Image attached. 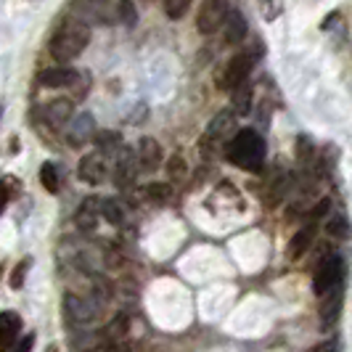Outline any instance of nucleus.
<instances>
[{
	"label": "nucleus",
	"mask_w": 352,
	"mask_h": 352,
	"mask_svg": "<svg viewBox=\"0 0 352 352\" xmlns=\"http://www.w3.org/2000/svg\"><path fill=\"white\" fill-rule=\"evenodd\" d=\"M90 27L82 19H64L51 37V56L56 61H72L88 48Z\"/></svg>",
	"instance_id": "obj_1"
},
{
	"label": "nucleus",
	"mask_w": 352,
	"mask_h": 352,
	"mask_svg": "<svg viewBox=\"0 0 352 352\" xmlns=\"http://www.w3.org/2000/svg\"><path fill=\"white\" fill-rule=\"evenodd\" d=\"M226 157L230 164L249 170V173H257L265 164V141L254 133V130H241L233 135V141L226 143Z\"/></svg>",
	"instance_id": "obj_2"
},
{
	"label": "nucleus",
	"mask_w": 352,
	"mask_h": 352,
	"mask_svg": "<svg viewBox=\"0 0 352 352\" xmlns=\"http://www.w3.org/2000/svg\"><path fill=\"white\" fill-rule=\"evenodd\" d=\"M230 127H233V111H220L210 122L207 133L201 135V141H199V154H201V159H214L223 151L226 135H228Z\"/></svg>",
	"instance_id": "obj_3"
},
{
	"label": "nucleus",
	"mask_w": 352,
	"mask_h": 352,
	"mask_svg": "<svg viewBox=\"0 0 352 352\" xmlns=\"http://www.w3.org/2000/svg\"><path fill=\"white\" fill-rule=\"evenodd\" d=\"M342 278H344L342 257L329 254V257H323V263L318 265L316 273H313V292H316L318 297H326L329 292H334V289L342 286Z\"/></svg>",
	"instance_id": "obj_4"
},
{
	"label": "nucleus",
	"mask_w": 352,
	"mask_h": 352,
	"mask_svg": "<svg viewBox=\"0 0 352 352\" xmlns=\"http://www.w3.org/2000/svg\"><path fill=\"white\" fill-rule=\"evenodd\" d=\"M64 316L74 326H90L101 318V305L82 294H67L64 297Z\"/></svg>",
	"instance_id": "obj_5"
},
{
	"label": "nucleus",
	"mask_w": 352,
	"mask_h": 352,
	"mask_svg": "<svg viewBox=\"0 0 352 352\" xmlns=\"http://www.w3.org/2000/svg\"><path fill=\"white\" fill-rule=\"evenodd\" d=\"M252 67H254V56H252V53H249V51L236 53L228 64H226L223 74H220V88H223V90H236L241 82H247Z\"/></svg>",
	"instance_id": "obj_6"
},
{
	"label": "nucleus",
	"mask_w": 352,
	"mask_h": 352,
	"mask_svg": "<svg viewBox=\"0 0 352 352\" xmlns=\"http://www.w3.org/2000/svg\"><path fill=\"white\" fill-rule=\"evenodd\" d=\"M226 16H228V6L220 3V0H210L199 8V19H196V27L201 35H214L223 30L226 24Z\"/></svg>",
	"instance_id": "obj_7"
},
{
	"label": "nucleus",
	"mask_w": 352,
	"mask_h": 352,
	"mask_svg": "<svg viewBox=\"0 0 352 352\" xmlns=\"http://www.w3.org/2000/svg\"><path fill=\"white\" fill-rule=\"evenodd\" d=\"M80 80V72L72 67H51L37 74V85L40 88H69Z\"/></svg>",
	"instance_id": "obj_8"
},
{
	"label": "nucleus",
	"mask_w": 352,
	"mask_h": 352,
	"mask_svg": "<svg viewBox=\"0 0 352 352\" xmlns=\"http://www.w3.org/2000/svg\"><path fill=\"white\" fill-rule=\"evenodd\" d=\"M77 175H80V180L90 183V186H98V183H104V180H106L104 154H98V151H93V154H85V157L80 159Z\"/></svg>",
	"instance_id": "obj_9"
},
{
	"label": "nucleus",
	"mask_w": 352,
	"mask_h": 352,
	"mask_svg": "<svg viewBox=\"0 0 352 352\" xmlns=\"http://www.w3.org/2000/svg\"><path fill=\"white\" fill-rule=\"evenodd\" d=\"M19 331H21V318L14 310L0 313V352H8L16 347Z\"/></svg>",
	"instance_id": "obj_10"
},
{
	"label": "nucleus",
	"mask_w": 352,
	"mask_h": 352,
	"mask_svg": "<svg viewBox=\"0 0 352 352\" xmlns=\"http://www.w3.org/2000/svg\"><path fill=\"white\" fill-rule=\"evenodd\" d=\"M138 173H141V170H138V162H135V151L120 148L117 170H114V183H117V188H130Z\"/></svg>",
	"instance_id": "obj_11"
},
{
	"label": "nucleus",
	"mask_w": 352,
	"mask_h": 352,
	"mask_svg": "<svg viewBox=\"0 0 352 352\" xmlns=\"http://www.w3.org/2000/svg\"><path fill=\"white\" fill-rule=\"evenodd\" d=\"M135 162H138V170L143 167L146 173H154L162 164V146L154 138H141L135 148Z\"/></svg>",
	"instance_id": "obj_12"
},
{
	"label": "nucleus",
	"mask_w": 352,
	"mask_h": 352,
	"mask_svg": "<svg viewBox=\"0 0 352 352\" xmlns=\"http://www.w3.org/2000/svg\"><path fill=\"white\" fill-rule=\"evenodd\" d=\"M72 114H74V104H72L69 98H53V101H48V104L43 106V117L53 127L67 124L72 120Z\"/></svg>",
	"instance_id": "obj_13"
},
{
	"label": "nucleus",
	"mask_w": 352,
	"mask_h": 352,
	"mask_svg": "<svg viewBox=\"0 0 352 352\" xmlns=\"http://www.w3.org/2000/svg\"><path fill=\"white\" fill-rule=\"evenodd\" d=\"M316 239V223L310 220V226H302L292 239H289V247H286V254L289 260H300L305 252H310V244Z\"/></svg>",
	"instance_id": "obj_14"
},
{
	"label": "nucleus",
	"mask_w": 352,
	"mask_h": 352,
	"mask_svg": "<svg viewBox=\"0 0 352 352\" xmlns=\"http://www.w3.org/2000/svg\"><path fill=\"white\" fill-rule=\"evenodd\" d=\"M342 302H344V297H342V286L326 294V300H323V305H320V326H323L326 331H329V329L334 326L336 320H339V313H342Z\"/></svg>",
	"instance_id": "obj_15"
},
{
	"label": "nucleus",
	"mask_w": 352,
	"mask_h": 352,
	"mask_svg": "<svg viewBox=\"0 0 352 352\" xmlns=\"http://www.w3.org/2000/svg\"><path fill=\"white\" fill-rule=\"evenodd\" d=\"M98 217H101V201H98L96 196H90V199H85V201L80 204L74 223H77L80 230H93L98 226Z\"/></svg>",
	"instance_id": "obj_16"
},
{
	"label": "nucleus",
	"mask_w": 352,
	"mask_h": 352,
	"mask_svg": "<svg viewBox=\"0 0 352 352\" xmlns=\"http://www.w3.org/2000/svg\"><path fill=\"white\" fill-rule=\"evenodd\" d=\"M223 32H226V43H230V45L247 40V19L241 16L239 11L228 8V16H226V24H223Z\"/></svg>",
	"instance_id": "obj_17"
},
{
	"label": "nucleus",
	"mask_w": 352,
	"mask_h": 352,
	"mask_svg": "<svg viewBox=\"0 0 352 352\" xmlns=\"http://www.w3.org/2000/svg\"><path fill=\"white\" fill-rule=\"evenodd\" d=\"M90 138H96L93 117H90V114H82V117L74 122V127L69 130V143L72 146H82V143L90 141Z\"/></svg>",
	"instance_id": "obj_18"
},
{
	"label": "nucleus",
	"mask_w": 352,
	"mask_h": 352,
	"mask_svg": "<svg viewBox=\"0 0 352 352\" xmlns=\"http://www.w3.org/2000/svg\"><path fill=\"white\" fill-rule=\"evenodd\" d=\"M40 183H43V188L48 191V194H58V173H56V164L53 162H45L43 167H40Z\"/></svg>",
	"instance_id": "obj_19"
},
{
	"label": "nucleus",
	"mask_w": 352,
	"mask_h": 352,
	"mask_svg": "<svg viewBox=\"0 0 352 352\" xmlns=\"http://www.w3.org/2000/svg\"><path fill=\"white\" fill-rule=\"evenodd\" d=\"M233 109H236V114H247L252 109V88H249V82H241L239 88L233 90Z\"/></svg>",
	"instance_id": "obj_20"
},
{
	"label": "nucleus",
	"mask_w": 352,
	"mask_h": 352,
	"mask_svg": "<svg viewBox=\"0 0 352 352\" xmlns=\"http://www.w3.org/2000/svg\"><path fill=\"white\" fill-rule=\"evenodd\" d=\"M326 230H329V236H334V239H350L352 236V228H350V223L342 217V214H334L329 223H326Z\"/></svg>",
	"instance_id": "obj_21"
},
{
	"label": "nucleus",
	"mask_w": 352,
	"mask_h": 352,
	"mask_svg": "<svg viewBox=\"0 0 352 352\" xmlns=\"http://www.w3.org/2000/svg\"><path fill=\"white\" fill-rule=\"evenodd\" d=\"M101 214H104L111 226H120V223H122V217H124L122 207H120L114 199H106V201H101Z\"/></svg>",
	"instance_id": "obj_22"
},
{
	"label": "nucleus",
	"mask_w": 352,
	"mask_h": 352,
	"mask_svg": "<svg viewBox=\"0 0 352 352\" xmlns=\"http://www.w3.org/2000/svg\"><path fill=\"white\" fill-rule=\"evenodd\" d=\"M188 8H191V3L188 0H167L164 3V11H167V16L177 21V19H183L188 14Z\"/></svg>",
	"instance_id": "obj_23"
},
{
	"label": "nucleus",
	"mask_w": 352,
	"mask_h": 352,
	"mask_svg": "<svg viewBox=\"0 0 352 352\" xmlns=\"http://www.w3.org/2000/svg\"><path fill=\"white\" fill-rule=\"evenodd\" d=\"M30 265H32V260H30V257H24V260H21L16 267H14V273H11V278H8L11 289H21V286H24V278H27V270H30Z\"/></svg>",
	"instance_id": "obj_24"
},
{
	"label": "nucleus",
	"mask_w": 352,
	"mask_h": 352,
	"mask_svg": "<svg viewBox=\"0 0 352 352\" xmlns=\"http://www.w3.org/2000/svg\"><path fill=\"white\" fill-rule=\"evenodd\" d=\"M146 194H148L151 201L162 204V201H167V199H170V186H164V183H151V186L146 188Z\"/></svg>",
	"instance_id": "obj_25"
},
{
	"label": "nucleus",
	"mask_w": 352,
	"mask_h": 352,
	"mask_svg": "<svg viewBox=\"0 0 352 352\" xmlns=\"http://www.w3.org/2000/svg\"><path fill=\"white\" fill-rule=\"evenodd\" d=\"M120 141H122V138H120V133H98V135H96V143H98V146H101V151H111V148H117V146H120Z\"/></svg>",
	"instance_id": "obj_26"
},
{
	"label": "nucleus",
	"mask_w": 352,
	"mask_h": 352,
	"mask_svg": "<svg viewBox=\"0 0 352 352\" xmlns=\"http://www.w3.org/2000/svg\"><path fill=\"white\" fill-rule=\"evenodd\" d=\"M310 157H313V141L307 135H300L297 138V159H300L302 164H307Z\"/></svg>",
	"instance_id": "obj_27"
},
{
	"label": "nucleus",
	"mask_w": 352,
	"mask_h": 352,
	"mask_svg": "<svg viewBox=\"0 0 352 352\" xmlns=\"http://www.w3.org/2000/svg\"><path fill=\"white\" fill-rule=\"evenodd\" d=\"M167 173H170V177H173V180H183V175H186V162H183L180 157H173V159H170Z\"/></svg>",
	"instance_id": "obj_28"
},
{
	"label": "nucleus",
	"mask_w": 352,
	"mask_h": 352,
	"mask_svg": "<svg viewBox=\"0 0 352 352\" xmlns=\"http://www.w3.org/2000/svg\"><path fill=\"white\" fill-rule=\"evenodd\" d=\"M8 186H11V177H3V180H0V214H3V210H6V204H8L11 194H16V191L8 188Z\"/></svg>",
	"instance_id": "obj_29"
},
{
	"label": "nucleus",
	"mask_w": 352,
	"mask_h": 352,
	"mask_svg": "<svg viewBox=\"0 0 352 352\" xmlns=\"http://www.w3.org/2000/svg\"><path fill=\"white\" fill-rule=\"evenodd\" d=\"M32 347H35V334H27L19 339L16 347H14L11 352H32Z\"/></svg>",
	"instance_id": "obj_30"
},
{
	"label": "nucleus",
	"mask_w": 352,
	"mask_h": 352,
	"mask_svg": "<svg viewBox=\"0 0 352 352\" xmlns=\"http://www.w3.org/2000/svg\"><path fill=\"white\" fill-rule=\"evenodd\" d=\"M120 11L124 14V24H133L135 21V8L130 3H120Z\"/></svg>",
	"instance_id": "obj_31"
},
{
	"label": "nucleus",
	"mask_w": 352,
	"mask_h": 352,
	"mask_svg": "<svg viewBox=\"0 0 352 352\" xmlns=\"http://www.w3.org/2000/svg\"><path fill=\"white\" fill-rule=\"evenodd\" d=\"M96 352H127L124 344H104V347H98Z\"/></svg>",
	"instance_id": "obj_32"
},
{
	"label": "nucleus",
	"mask_w": 352,
	"mask_h": 352,
	"mask_svg": "<svg viewBox=\"0 0 352 352\" xmlns=\"http://www.w3.org/2000/svg\"><path fill=\"white\" fill-rule=\"evenodd\" d=\"M263 11L265 14H276V11H281V6H267V3H263Z\"/></svg>",
	"instance_id": "obj_33"
},
{
	"label": "nucleus",
	"mask_w": 352,
	"mask_h": 352,
	"mask_svg": "<svg viewBox=\"0 0 352 352\" xmlns=\"http://www.w3.org/2000/svg\"><path fill=\"white\" fill-rule=\"evenodd\" d=\"M45 352H58V347H56V344H51V347H48Z\"/></svg>",
	"instance_id": "obj_34"
},
{
	"label": "nucleus",
	"mask_w": 352,
	"mask_h": 352,
	"mask_svg": "<svg viewBox=\"0 0 352 352\" xmlns=\"http://www.w3.org/2000/svg\"><path fill=\"white\" fill-rule=\"evenodd\" d=\"M0 270H3V265H0Z\"/></svg>",
	"instance_id": "obj_35"
}]
</instances>
